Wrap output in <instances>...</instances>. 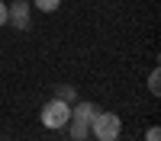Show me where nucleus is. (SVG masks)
I'll list each match as a JSON object with an SVG mask.
<instances>
[{
  "mask_svg": "<svg viewBox=\"0 0 161 141\" xmlns=\"http://www.w3.org/2000/svg\"><path fill=\"white\" fill-rule=\"evenodd\" d=\"M148 90H152V96H158V93H161V74H158V68L148 74Z\"/></svg>",
  "mask_w": 161,
  "mask_h": 141,
  "instance_id": "8",
  "label": "nucleus"
},
{
  "mask_svg": "<svg viewBox=\"0 0 161 141\" xmlns=\"http://www.w3.org/2000/svg\"><path fill=\"white\" fill-rule=\"evenodd\" d=\"M100 109L93 106V103H77V106H71V119H77V122H93V115H97Z\"/></svg>",
  "mask_w": 161,
  "mask_h": 141,
  "instance_id": "4",
  "label": "nucleus"
},
{
  "mask_svg": "<svg viewBox=\"0 0 161 141\" xmlns=\"http://www.w3.org/2000/svg\"><path fill=\"white\" fill-rule=\"evenodd\" d=\"M0 26H7V3L0 0Z\"/></svg>",
  "mask_w": 161,
  "mask_h": 141,
  "instance_id": "10",
  "label": "nucleus"
},
{
  "mask_svg": "<svg viewBox=\"0 0 161 141\" xmlns=\"http://www.w3.org/2000/svg\"><path fill=\"white\" fill-rule=\"evenodd\" d=\"M55 96H58V99H64V103H74V99H77V90H74V87H64V83H61Z\"/></svg>",
  "mask_w": 161,
  "mask_h": 141,
  "instance_id": "7",
  "label": "nucleus"
},
{
  "mask_svg": "<svg viewBox=\"0 0 161 141\" xmlns=\"http://www.w3.org/2000/svg\"><path fill=\"white\" fill-rule=\"evenodd\" d=\"M32 19V3L29 0H13V7H7V23H13V29L26 32Z\"/></svg>",
  "mask_w": 161,
  "mask_h": 141,
  "instance_id": "3",
  "label": "nucleus"
},
{
  "mask_svg": "<svg viewBox=\"0 0 161 141\" xmlns=\"http://www.w3.org/2000/svg\"><path fill=\"white\" fill-rule=\"evenodd\" d=\"M32 7H36L39 13H55V10L61 7V0H32Z\"/></svg>",
  "mask_w": 161,
  "mask_h": 141,
  "instance_id": "6",
  "label": "nucleus"
},
{
  "mask_svg": "<svg viewBox=\"0 0 161 141\" xmlns=\"http://www.w3.org/2000/svg\"><path fill=\"white\" fill-rule=\"evenodd\" d=\"M64 128H68V135H71L74 141H87V138H90V125H87V122L68 119V125H64Z\"/></svg>",
  "mask_w": 161,
  "mask_h": 141,
  "instance_id": "5",
  "label": "nucleus"
},
{
  "mask_svg": "<svg viewBox=\"0 0 161 141\" xmlns=\"http://www.w3.org/2000/svg\"><path fill=\"white\" fill-rule=\"evenodd\" d=\"M39 119H42V125L45 128H52V132H58V128H64L68 125V119H71V103H64V99H48L45 106H42V112H39Z\"/></svg>",
  "mask_w": 161,
  "mask_h": 141,
  "instance_id": "1",
  "label": "nucleus"
},
{
  "mask_svg": "<svg viewBox=\"0 0 161 141\" xmlns=\"http://www.w3.org/2000/svg\"><path fill=\"white\" fill-rule=\"evenodd\" d=\"M119 132H123V119H119L116 112H97L90 122V135L97 141H113L119 138Z\"/></svg>",
  "mask_w": 161,
  "mask_h": 141,
  "instance_id": "2",
  "label": "nucleus"
},
{
  "mask_svg": "<svg viewBox=\"0 0 161 141\" xmlns=\"http://www.w3.org/2000/svg\"><path fill=\"white\" fill-rule=\"evenodd\" d=\"M113 141H119V138H113Z\"/></svg>",
  "mask_w": 161,
  "mask_h": 141,
  "instance_id": "11",
  "label": "nucleus"
},
{
  "mask_svg": "<svg viewBox=\"0 0 161 141\" xmlns=\"http://www.w3.org/2000/svg\"><path fill=\"white\" fill-rule=\"evenodd\" d=\"M145 141H161V128H158V125H152L148 132H145Z\"/></svg>",
  "mask_w": 161,
  "mask_h": 141,
  "instance_id": "9",
  "label": "nucleus"
}]
</instances>
